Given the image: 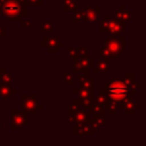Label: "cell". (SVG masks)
I'll return each mask as SVG.
<instances>
[{
  "instance_id": "obj_5",
  "label": "cell",
  "mask_w": 146,
  "mask_h": 146,
  "mask_svg": "<svg viewBox=\"0 0 146 146\" xmlns=\"http://www.w3.org/2000/svg\"><path fill=\"white\" fill-rule=\"evenodd\" d=\"M10 119H11L10 129L13 131H15V130H18V129L23 128L26 124V122H27V113L24 112L23 110H21V111L11 110L10 111Z\"/></svg>"
},
{
  "instance_id": "obj_23",
  "label": "cell",
  "mask_w": 146,
  "mask_h": 146,
  "mask_svg": "<svg viewBox=\"0 0 146 146\" xmlns=\"http://www.w3.org/2000/svg\"><path fill=\"white\" fill-rule=\"evenodd\" d=\"M80 106H81V104H80V99H79V98L74 99V100H73V103H72V104H70V105L67 106L68 115H73V114H74V113L80 108Z\"/></svg>"
},
{
  "instance_id": "obj_11",
  "label": "cell",
  "mask_w": 146,
  "mask_h": 146,
  "mask_svg": "<svg viewBox=\"0 0 146 146\" xmlns=\"http://www.w3.org/2000/svg\"><path fill=\"white\" fill-rule=\"evenodd\" d=\"M73 72L74 73H79L80 71L84 70V68H90L94 66L95 64V59L92 57H87V58H79L76 60H73Z\"/></svg>"
},
{
  "instance_id": "obj_24",
  "label": "cell",
  "mask_w": 146,
  "mask_h": 146,
  "mask_svg": "<svg viewBox=\"0 0 146 146\" xmlns=\"http://www.w3.org/2000/svg\"><path fill=\"white\" fill-rule=\"evenodd\" d=\"M110 19H111V17H108V16H105V17L103 18V21L99 23V27H98V31H99V32H105V31L107 30Z\"/></svg>"
},
{
  "instance_id": "obj_37",
  "label": "cell",
  "mask_w": 146,
  "mask_h": 146,
  "mask_svg": "<svg viewBox=\"0 0 146 146\" xmlns=\"http://www.w3.org/2000/svg\"><path fill=\"white\" fill-rule=\"evenodd\" d=\"M73 94L78 95V94H79V88H74V89H73Z\"/></svg>"
},
{
  "instance_id": "obj_38",
  "label": "cell",
  "mask_w": 146,
  "mask_h": 146,
  "mask_svg": "<svg viewBox=\"0 0 146 146\" xmlns=\"http://www.w3.org/2000/svg\"><path fill=\"white\" fill-rule=\"evenodd\" d=\"M0 130H1V116H0Z\"/></svg>"
},
{
  "instance_id": "obj_18",
  "label": "cell",
  "mask_w": 146,
  "mask_h": 146,
  "mask_svg": "<svg viewBox=\"0 0 146 146\" xmlns=\"http://www.w3.org/2000/svg\"><path fill=\"white\" fill-rule=\"evenodd\" d=\"M15 94H17V90L15 88H11V86H7L5 83H0V96L2 98L8 99Z\"/></svg>"
},
{
  "instance_id": "obj_41",
  "label": "cell",
  "mask_w": 146,
  "mask_h": 146,
  "mask_svg": "<svg viewBox=\"0 0 146 146\" xmlns=\"http://www.w3.org/2000/svg\"><path fill=\"white\" fill-rule=\"evenodd\" d=\"M0 97H1V96H0Z\"/></svg>"
},
{
  "instance_id": "obj_30",
  "label": "cell",
  "mask_w": 146,
  "mask_h": 146,
  "mask_svg": "<svg viewBox=\"0 0 146 146\" xmlns=\"http://www.w3.org/2000/svg\"><path fill=\"white\" fill-rule=\"evenodd\" d=\"M41 26H42V31L43 32H51L52 31V24L49 21H43Z\"/></svg>"
},
{
  "instance_id": "obj_16",
  "label": "cell",
  "mask_w": 146,
  "mask_h": 146,
  "mask_svg": "<svg viewBox=\"0 0 146 146\" xmlns=\"http://www.w3.org/2000/svg\"><path fill=\"white\" fill-rule=\"evenodd\" d=\"M114 16L116 19L122 21V22H129L131 19V14L130 11H128V9L125 8V6H121L117 10L114 11Z\"/></svg>"
},
{
  "instance_id": "obj_12",
  "label": "cell",
  "mask_w": 146,
  "mask_h": 146,
  "mask_svg": "<svg viewBox=\"0 0 146 146\" xmlns=\"http://www.w3.org/2000/svg\"><path fill=\"white\" fill-rule=\"evenodd\" d=\"M89 117H90V114H89V112L87 111V108H84V110L79 108L73 115H68L67 122H68L70 124H74V123H78V122L87 121Z\"/></svg>"
},
{
  "instance_id": "obj_14",
  "label": "cell",
  "mask_w": 146,
  "mask_h": 146,
  "mask_svg": "<svg viewBox=\"0 0 146 146\" xmlns=\"http://www.w3.org/2000/svg\"><path fill=\"white\" fill-rule=\"evenodd\" d=\"M110 59H106V58H102L99 59L97 63L94 64V72L96 74H105L108 72L110 70Z\"/></svg>"
},
{
  "instance_id": "obj_1",
  "label": "cell",
  "mask_w": 146,
  "mask_h": 146,
  "mask_svg": "<svg viewBox=\"0 0 146 146\" xmlns=\"http://www.w3.org/2000/svg\"><path fill=\"white\" fill-rule=\"evenodd\" d=\"M98 94H102L106 98H110L117 103L129 99L132 95H135L123 79H112L98 90Z\"/></svg>"
},
{
  "instance_id": "obj_34",
  "label": "cell",
  "mask_w": 146,
  "mask_h": 146,
  "mask_svg": "<svg viewBox=\"0 0 146 146\" xmlns=\"http://www.w3.org/2000/svg\"><path fill=\"white\" fill-rule=\"evenodd\" d=\"M99 55H100V57L102 58H106V59H111V57H110V55H108V52H107V50L103 47V48H100V50H99Z\"/></svg>"
},
{
  "instance_id": "obj_15",
  "label": "cell",
  "mask_w": 146,
  "mask_h": 146,
  "mask_svg": "<svg viewBox=\"0 0 146 146\" xmlns=\"http://www.w3.org/2000/svg\"><path fill=\"white\" fill-rule=\"evenodd\" d=\"M123 80H124V82L129 86V88L131 89V91H132L133 94H136L137 89H140V88H141V84L136 82V74H135V73H127V74L124 75Z\"/></svg>"
},
{
  "instance_id": "obj_26",
  "label": "cell",
  "mask_w": 146,
  "mask_h": 146,
  "mask_svg": "<svg viewBox=\"0 0 146 146\" xmlns=\"http://www.w3.org/2000/svg\"><path fill=\"white\" fill-rule=\"evenodd\" d=\"M73 21L75 22H81V21H86V17H84V14H83V10H75L74 11V15H73Z\"/></svg>"
},
{
  "instance_id": "obj_32",
  "label": "cell",
  "mask_w": 146,
  "mask_h": 146,
  "mask_svg": "<svg viewBox=\"0 0 146 146\" xmlns=\"http://www.w3.org/2000/svg\"><path fill=\"white\" fill-rule=\"evenodd\" d=\"M105 100H106V97H105L104 95H102V94H98L96 97H94V102L99 103V104H102V105L105 103Z\"/></svg>"
},
{
  "instance_id": "obj_19",
  "label": "cell",
  "mask_w": 146,
  "mask_h": 146,
  "mask_svg": "<svg viewBox=\"0 0 146 146\" xmlns=\"http://www.w3.org/2000/svg\"><path fill=\"white\" fill-rule=\"evenodd\" d=\"M103 106H104L105 111H108L110 112L111 115H114L116 113V111L119 110V103L115 102V100H112L110 98H106V100L103 104Z\"/></svg>"
},
{
  "instance_id": "obj_20",
  "label": "cell",
  "mask_w": 146,
  "mask_h": 146,
  "mask_svg": "<svg viewBox=\"0 0 146 146\" xmlns=\"http://www.w3.org/2000/svg\"><path fill=\"white\" fill-rule=\"evenodd\" d=\"M89 121H90L91 128L95 131H97L100 128V125L105 124V120H104V116L103 115H92V119L89 117Z\"/></svg>"
},
{
  "instance_id": "obj_13",
  "label": "cell",
  "mask_w": 146,
  "mask_h": 146,
  "mask_svg": "<svg viewBox=\"0 0 146 146\" xmlns=\"http://www.w3.org/2000/svg\"><path fill=\"white\" fill-rule=\"evenodd\" d=\"M83 14L86 17V21L95 22L98 19L99 15V7L98 6H86L83 9Z\"/></svg>"
},
{
  "instance_id": "obj_6",
  "label": "cell",
  "mask_w": 146,
  "mask_h": 146,
  "mask_svg": "<svg viewBox=\"0 0 146 146\" xmlns=\"http://www.w3.org/2000/svg\"><path fill=\"white\" fill-rule=\"evenodd\" d=\"M42 47L46 48V50L49 54H56L59 48H62L64 44L55 36H43L41 40Z\"/></svg>"
},
{
  "instance_id": "obj_4",
  "label": "cell",
  "mask_w": 146,
  "mask_h": 146,
  "mask_svg": "<svg viewBox=\"0 0 146 146\" xmlns=\"http://www.w3.org/2000/svg\"><path fill=\"white\" fill-rule=\"evenodd\" d=\"M22 100V110L26 113H30L32 115H36L39 111L42 110V105L38 103V95L36 94H22L21 95Z\"/></svg>"
},
{
  "instance_id": "obj_8",
  "label": "cell",
  "mask_w": 146,
  "mask_h": 146,
  "mask_svg": "<svg viewBox=\"0 0 146 146\" xmlns=\"http://www.w3.org/2000/svg\"><path fill=\"white\" fill-rule=\"evenodd\" d=\"M119 108L122 110L127 115H135L136 112L141 108V105L136 104L131 98H129V99H125V100L119 103Z\"/></svg>"
},
{
  "instance_id": "obj_10",
  "label": "cell",
  "mask_w": 146,
  "mask_h": 146,
  "mask_svg": "<svg viewBox=\"0 0 146 146\" xmlns=\"http://www.w3.org/2000/svg\"><path fill=\"white\" fill-rule=\"evenodd\" d=\"M79 99H80V104L84 107V108H88L90 106V104L92 103L94 100V97H95V94H94V90H90V89H86V88H80L79 89Z\"/></svg>"
},
{
  "instance_id": "obj_35",
  "label": "cell",
  "mask_w": 146,
  "mask_h": 146,
  "mask_svg": "<svg viewBox=\"0 0 146 146\" xmlns=\"http://www.w3.org/2000/svg\"><path fill=\"white\" fill-rule=\"evenodd\" d=\"M6 35H7V29H6V26H2L0 23V39L5 38Z\"/></svg>"
},
{
  "instance_id": "obj_28",
  "label": "cell",
  "mask_w": 146,
  "mask_h": 146,
  "mask_svg": "<svg viewBox=\"0 0 146 146\" xmlns=\"http://www.w3.org/2000/svg\"><path fill=\"white\" fill-rule=\"evenodd\" d=\"M76 51H78V57L79 58H87L89 56V51H88L87 48L79 47V48H76Z\"/></svg>"
},
{
  "instance_id": "obj_7",
  "label": "cell",
  "mask_w": 146,
  "mask_h": 146,
  "mask_svg": "<svg viewBox=\"0 0 146 146\" xmlns=\"http://www.w3.org/2000/svg\"><path fill=\"white\" fill-rule=\"evenodd\" d=\"M73 133H74V136H81V135L92 136V135L95 133V130L91 128V125H90V121H89V119H88L87 121L74 123Z\"/></svg>"
},
{
  "instance_id": "obj_29",
  "label": "cell",
  "mask_w": 146,
  "mask_h": 146,
  "mask_svg": "<svg viewBox=\"0 0 146 146\" xmlns=\"http://www.w3.org/2000/svg\"><path fill=\"white\" fill-rule=\"evenodd\" d=\"M67 54H68V57H70L71 59H73V60H76V59H79V57H78V51H76V48L70 47V48L67 49Z\"/></svg>"
},
{
  "instance_id": "obj_33",
  "label": "cell",
  "mask_w": 146,
  "mask_h": 146,
  "mask_svg": "<svg viewBox=\"0 0 146 146\" xmlns=\"http://www.w3.org/2000/svg\"><path fill=\"white\" fill-rule=\"evenodd\" d=\"M27 6H36V7H41L42 6V0H26Z\"/></svg>"
},
{
  "instance_id": "obj_2",
  "label": "cell",
  "mask_w": 146,
  "mask_h": 146,
  "mask_svg": "<svg viewBox=\"0 0 146 146\" xmlns=\"http://www.w3.org/2000/svg\"><path fill=\"white\" fill-rule=\"evenodd\" d=\"M26 6L19 0H0V11L3 17L11 22H21L26 16Z\"/></svg>"
},
{
  "instance_id": "obj_3",
  "label": "cell",
  "mask_w": 146,
  "mask_h": 146,
  "mask_svg": "<svg viewBox=\"0 0 146 146\" xmlns=\"http://www.w3.org/2000/svg\"><path fill=\"white\" fill-rule=\"evenodd\" d=\"M124 47H125V39L120 35L110 36L104 41V48L107 50L111 58L119 57L124 51Z\"/></svg>"
},
{
  "instance_id": "obj_17",
  "label": "cell",
  "mask_w": 146,
  "mask_h": 146,
  "mask_svg": "<svg viewBox=\"0 0 146 146\" xmlns=\"http://www.w3.org/2000/svg\"><path fill=\"white\" fill-rule=\"evenodd\" d=\"M87 111L89 112L90 115H103V116H104V114H105V108H104V106H103L102 104H99V103L94 102V100H92V103L90 104V106L87 108Z\"/></svg>"
},
{
  "instance_id": "obj_39",
  "label": "cell",
  "mask_w": 146,
  "mask_h": 146,
  "mask_svg": "<svg viewBox=\"0 0 146 146\" xmlns=\"http://www.w3.org/2000/svg\"><path fill=\"white\" fill-rule=\"evenodd\" d=\"M0 44H1V39H0Z\"/></svg>"
},
{
  "instance_id": "obj_36",
  "label": "cell",
  "mask_w": 146,
  "mask_h": 146,
  "mask_svg": "<svg viewBox=\"0 0 146 146\" xmlns=\"http://www.w3.org/2000/svg\"><path fill=\"white\" fill-rule=\"evenodd\" d=\"M21 24L24 27H31L32 26V22L31 21H21Z\"/></svg>"
},
{
  "instance_id": "obj_21",
  "label": "cell",
  "mask_w": 146,
  "mask_h": 146,
  "mask_svg": "<svg viewBox=\"0 0 146 146\" xmlns=\"http://www.w3.org/2000/svg\"><path fill=\"white\" fill-rule=\"evenodd\" d=\"M79 2L78 0H63V10L67 11H75L78 9Z\"/></svg>"
},
{
  "instance_id": "obj_27",
  "label": "cell",
  "mask_w": 146,
  "mask_h": 146,
  "mask_svg": "<svg viewBox=\"0 0 146 146\" xmlns=\"http://www.w3.org/2000/svg\"><path fill=\"white\" fill-rule=\"evenodd\" d=\"M80 87H81V88H86V89L94 90V79L88 78V79L84 80L82 83H80Z\"/></svg>"
},
{
  "instance_id": "obj_40",
  "label": "cell",
  "mask_w": 146,
  "mask_h": 146,
  "mask_svg": "<svg viewBox=\"0 0 146 146\" xmlns=\"http://www.w3.org/2000/svg\"><path fill=\"white\" fill-rule=\"evenodd\" d=\"M105 1H108V0H105Z\"/></svg>"
},
{
  "instance_id": "obj_25",
  "label": "cell",
  "mask_w": 146,
  "mask_h": 146,
  "mask_svg": "<svg viewBox=\"0 0 146 146\" xmlns=\"http://www.w3.org/2000/svg\"><path fill=\"white\" fill-rule=\"evenodd\" d=\"M78 79H79V83H82L84 80H87L89 78V68H84L82 71H80L78 73Z\"/></svg>"
},
{
  "instance_id": "obj_22",
  "label": "cell",
  "mask_w": 146,
  "mask_h": 146,
  "mask_svg": "<svg viewBox=\"0 0 146 146\" xmlns=\"http://www.w3.org/2000/svg\"><path fill=\"white\" fill-rule=\"evenodd\" d=\"M0 79H1L2 83L7 84V86H11V76L6 67L0 68Z\"/></svg>"
},
{
  "instance_id": "obj_9",
  "label": "cell",
  "mask_w": 146,
  "mask_h": 146,
  "mask_svg": "<svg viewBox=\"0 0 146 146\" xmlns=\"http://www.w3.org/2000/svg\"><path fill=\"white\" fill-rule=\"evenodd\" d=\"M125 31V24L122 21H119L116 18H111L106 32H110L112 35H120Z\"/></svg>"
},
{
  "instance_id": "obj_31",
  "label": "cell",
  "mask_w": 146,
  "mask_h": 146,
  "mask_svg": "<svg viewBox=\"0 0 146 146\" xmlns=\"http://www.w3.org/2000/svg\"><path fill=\"white\" fill-rule=\"evenodd\" d=\"M73 80H74V75L72 73H64L63 74V81L65 83H68V84H72L73 83Z\"/></svg>"
}]
</instances>
